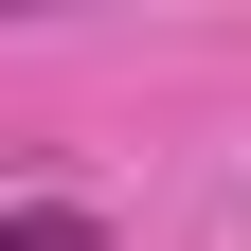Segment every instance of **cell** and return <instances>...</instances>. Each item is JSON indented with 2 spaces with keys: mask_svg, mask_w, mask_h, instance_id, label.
I'll list each match as a JSON object with an SVG mask.
<instances>
[{
  "mask_svg": "<svg viewBox=\"0 0 251 251\" xmlns=\"http://www.w3.org/2000/svg\"><path fill=\"white\" fill-rule=\"evenodd\" d=\"M0 251H108V215H90V198H18V215H0Z\"/></svg>",
  "mask_w": 251,
  "mask_h": 251,
  "instance_id": "cell-1",
  "label": "cell"
}]
</instances>
